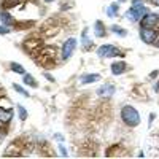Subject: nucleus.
I'll return each mask as SVG.
<instances>
[{
    "instance_id": "nucleus-2",
    "label": "nucleus",
    "mask_w": 159,
    "mask_h": 159,
    "mask_svg": "<svg viewBox=\"0 0 159 159\" xmlns=\"http://www.w3.org/2000/svg\"><path fill=\"white\" fill-rule=\"evenodd\" d=\"M147 15V8L142 5V0H134L132 2L130 10L126 13V18H129L130 21H139Z\"/></svg>"
},
{
    "instance_id": "nucleus-10",
    "label": "nucleus",
    "mask_w": 159,
    "mask_h": 159,
    "mask_svg": "<svg viewBox=\"0 0 159 159\" xmlns=\"http://www.w3.org/2000/svg\"><path fill=\"white\" fill-rule=\"evenodd\" d=\"M124 70H126V64H124V62H115V64L111 65L113 75H121V73H124Z\"/></svg>"
},
{
    "instance_id": "nucleus-19",
    "label": "nucleus",
    "mask_w": 159,
    "mask_h": 159,
    "mask_svg": "<svg viewBox=\"0 0 159 159\" xmlns=\"http://www.w3.org/2000/svg\"><path fill=\"white\" fill-rule=\"evenodd\" d=\"M18 110H19V118H21L22 121H24V119L27 118V111H25V110L21 107V105H18Z\"/></svg>"
},
{
    "instance_id": "nucleus-4",
    "label": "nucleus",
    "mask_w": 159,
    "mask_h": 159,
    "mask_svg": "<svg viewBox=\"0 0 159 159\" xmlns=\"http://www.w3.org/2000/svg\"><path fill=\"white\" fill-rule=\"evenodd\" d=\"M75 46H76V40H75V38H69L67 42L64 43V46H62V59H64V61H67V59L72 56Z\"/></svg>"
},
{
    "instance_id": "nucleus-25",
    "label": "nucleus",
    "mask_w": 159,
    "mask_h": 159,
    "mask_svg": "<svg viewBox=\"0 0 159 159\" xmlns=\"http://www.w3.org/2000/svg\"><path fill=\"white\" fill-rule=\"evenodd\" d=\"M46 2H52V0H46Z\"/></svg>"
},
{
    "instance_id": "nucleus-12",
    "label": "nucleus",
    "mask_w": 159,
    "mask_h": 159,
    "mask_svg": "<svg viewBox=\"0 0 159 159\" xmlns=\"http://www.w3.org/2000/svg\"><path fill=\"white\" fill-rule=\"evenodd\" d=\"M24 83L27 84V86H30V88H35V86H37L34 76H32V75H29V73H25V75H24Z\"/></svg>"
},
{
    "instance_id": "nucleus-24",
    "label": "nucleus",
    "mask_w": 159,
    "mask_h": 159,
    "mask_svg": "<svg viewBox=\"0 0 159 159\" xmlns=\"http://www.w3.org/2000/svg\"><path fill=\"white\" fill-rule=\"evenodd\" d=\"M151 2H153L154 5H157V7H159V0H151Z\"/></svg>"
},
{
    "instance_id": "nucleus-16",
    "label": "nucleus",
    "mask_w": 159,
    "mask_h": 159,
    "mask_svg": "<svg viewBox=\"0 0 159 159\" xmlns=\"http://www.w3.org/2000/svg\"><path fill=\"white\" fill-rule=\"evenodd\" d=\"M91 45H92V42H91V38H88V30H84L83 32V46L88 49V48H91Z\"/></svg>"
},
{
    "instance_id": "nucleus-8",
    "label": "nucleus",
    "mask_w": 159,
    "mask_h": 159,
    "mask_svg": "<svg viewBox=\"0 0 159 159\" xmlns=\"http://www.w3.org/2000/svg\"><path fill=\"white\" fill-rule=\"evenodd\" d=\"M11 118H13V111L10 108H0V123H10L11 121Z\"/></svg>"
},
{
    "instance_id": "nucleus-18",
    "label": "nucleus",
    "mask_w": 159,
    "mask_h": 159,
    "mask_svg": "<svg viewBox=\"0 0 159 159\" xmlns=\"http://www.w3.org/2000/svg\"><path fill=\"white\" fill-rule=\"evenodd\" d=\"M11 69L15 70L16 73H24V69H22V65H19V64H16V62H13V64H11Z\"/></svg>"
},
{
    "instance_id": "nucleus-1",
    "label": "nucleus",
    "mask_w": 159,
    "mask_h": 159,
    "mask_svg": "<svg viewBox=\"0 0 159 159\" xmlns=\"http://www.w3.org/2000/svg\"><path fill=\"white\" fill-rule=\"evenodd\" d=\"M121 118H123V121L130 126V127H134L140 123V115L139 111L134 108V107H130V105H126V107L121 110Z\"/></svg>"
},
{
    "instance_id": "nucleus-17",
    "label": "nucleus",
    "mask_w": 159,
    "mask_h": 159,
    "mask_svg": "<svg viewBox=\"0 0 159 159\" xmlns=\"http://www.w3.org/2000/svg\"><path fill=\"white\" fill-rule=\"evenodd\" d=\"M111 30H113L116 35H119V37H124V35H126V30H124L123 27H119V25H113Z\"/></svg>"
},
{
    "instance_id": "nucleus-15",
    "label": "nucleus",
    "mask_w": 159,
    "mask_h": 159,
    "mask_svg": "<svg viewBox=\"0 0 159 159\" xmlns=\"http://www.w3.org/2000/svg\"><path fill=\"white\" fill-rule=\"evenodd\" d=\"M18 3H19V0H3L2 7L3 8H11V7H16Z\"/></svg>"
},
{
    "instance_id": "nucleus-9",
    "label": "nucleus",
    "mask_w": 159,
    "mask_h": 159,
    "mask_svg": "<svg viewBox=\"0 0 159 159\" xmlns=\"http://www.w3.org/2000/svg\"><path fill=\"white\" fill-rule=\"evenodd\" d=\"M97 80H100V76H99L97 73L83 75L81 78H80V83H81V84H88V83H94V81H97Z\"/></svg>"
},
{
    "instance_id": "nucleus-13",
    "label": "nucleus",
    "mask_w": 159,
    "mask_h": 159,
    "mask_svg": "<svg viewBox=\"0 0 159 159\" xmlns=\"http://www.w3.org/2000/svg\"><path fill=\"white\" fill-rule=\"evenodd\" d=\"M0 19H2V22L3 24H13V19H11V16L8 15V13L7 11H2V13H0Z\"/></svg>"
},
{
    "instance_id": "nucleus-14",
    "label": "nucleus",
    "mask_w": 159,
    "mask_h": 159,
    "mask_svg": "<svg viewBox=\"0 0 159 159\" xmlns=\"http://www.w3.org/2000/svg\"><path fill=\"white\" fill-rule=\"evenodd\" d=\"M118 10H119V5H118V3H111V5L108 7V10H107L108 16H116V15H118Z\"/></svg>"
},
{
    "instance_id": "nucleus-20",
    "label": "nucleus",
    "mask_w": 159,
    "mask_h": 159,
    "mask_svg": "<svg viewBox=\"0 0 159 159\" xmlns=\"http://www.w3.org/2000/svg\"><path fill=\"white\" fill-rule=\"evenodd\" d=\"M15 89H16V91L19 92V94H22V96H25V97H27V96H29V92H27V91H25V89H22L21 86H18V84H15Z\"/></svg>"
},
{
    "instance_id": "nucleus-6",
    "label": "nucleus",
    "mask_w": 159,
    "mask_h": 159,
    "mask_svg": "<svg viewBox=\"0 0 159 159\" xmlns=\"http://www.w3.org/2000/svg\"><path fill=\"white\" fill-rule=\"evenodd\" d=\"M97 94H99L100 97H103V99H108V97H111V96L115 94V86L105 83V84H102V86L97 89Z\"/></svg>"
},
{
    "instance_id": "nucleus-11",
    "label": "nucleus",
    "mask_w": 159,
    "mask_h": 159,
    "mask_svg": "<svg viewBox=\"0 0 159 159\" xmlns=\"http://www.w3.org/2000/svg\"><path fill=\"white\" fill-rule=\"evenodd\" d=\"M94 30H96V37H103L105 35V27H103V24L100 21H97L94 24Z\"/></svg>"
},
{
    "instance_id": "nucleus-23",
    "label": "nucleus",
    "mask_w": 159,
    "mask_h": 159,
    "mask_svg": "<svg viewBox=\"0 0 159 159\" xmlns=\"http://www.w3.org/2000/svg\"><path fill=\"white\" fill-rule=\"evenodd\" d=\"M3 139H5V132H3V130H0V142H2Z\"/></svg>"
},
{
    "instance_id": "nucleus-5",
    "label": "nucleus",
    "mask_w": 159,
    "mask_h": 159,
    "mask_svg": "<svg viewBox=\"0 0 159 159\" xmlns=\"http://www.w3.org/2000/svg\"><path fill=\"white\" fill-rule=\"evenodd\" d=\"M115 54H118V49L113 45H103V46H100L97 49V56L99 57H111Z\"/></svg>"
},
{
    "instance_id": "nucleus-3",
    "label": "nucleus",
    "mask_w": 159,
    "mask_h": 159,
    "mask_svg": "<svg viewBox=\"0 0 159 159\" xmlns=\"http://www.w3.org/2000/svg\"><path fill=\"white\" fill-rule=\"evenodd\" d=\"M140 37H142V40H143L145 43L151 45V43H154V42H156V38H157V32H156V30H153V27H143V29L140 30Z\"/></svg>"
},
{
    "instance_id": "nucleus-22",
    "label": "nucleus",
    "mask_w": 159,
    "mask_h": 159,
    "mask_svg": "<svg viewBox=\"0 0 159 159\" xmlns=\"http://www.w3.org/2000/svg\"><path fill=\"white\" fill-rule=\"evenodd\" d=\"M45 76H46V80H49V81H54V78H52V76H51L49 73H46Z\"/></svg>"
},
{
    "instance_id": "nucleus-21",
    "label": "nucleus",
    "mask_w": 159,
    "mask_h": 159,
    "mask_svg": "<svg viewBox=\"0 0 159 159\" xmlns=\"http://www.w3.org/2000/svg\"><path fill=\"white\" fill-rule=\"evenodd\" d=\"M10 30L7 29V27H0V34H2V35H5V34H8Z\"/></svg>"
},
{
    "instance_id": "nucleus-7",
    "label": "nucleus",
    "mask_w": 159,
    "mask_h": 159,
    "mask_svg": "<svg viewBox=\"0 0 159 159\" xmlns=\"http://www.w3.org/2000/svg\"><path fill=\"white\" fill-rule=\"evenodd\" d=\"M156 22H157V16L147 13V15L142 18V27H153Z\"/></svg>"
}]
</instances>
